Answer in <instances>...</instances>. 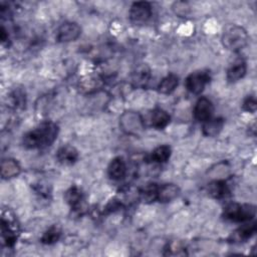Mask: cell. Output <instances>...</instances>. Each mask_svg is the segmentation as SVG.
<instances>
[{"instance_id": "52a82bcc", "label": "cell", "mask_w": 257, "mask_h": 257, "mask_svg": "<svg viewBox=\"0 0 257 257\" xmlns=\"http://www.w3.org/2000/svg\"><path fill=\"white\" fill-rule=\"evenodd\" d=\"M209 80H210V76L208 72H205V71L193 72L186 79V87L190 92L198 94L203 91L206 83Z\"/></svg>"}, {"instance_id": "4316f807", "label": "cell", "mask_w": 257, "mask_h": 257, "mask_svg": "<svg viewBox=\"0 0 257 257\" xmlns=\"http://www.w3.org/2000/svg\"><path fill=\"white\" fill-rule=\"evenodd\" d=\"M174 10H175V12L177 13V14H179V15H182V16H184V15H187V13L189 12V5L187 4V3H185V2H176L175 4H174Z\"/></svg>"}, {"instance_id": "6da1fadb", "label": "cell", "mask_w": 257, "mask_h": 257, "mask_svg": "<svg viewBox=\"0 0 257 257\" xmlns=\"http://www.w3.org/2000/svg\"><path fill=\"white\" fill-rule=\"evenodd\" d=\"M58 125L52 121H43L23 137V145L27 149H42L50 146L57 138Z\"/></svg>"}, {"instance_id": "d6986e66", "label": "cell", "mask_w": 257, "mask_h": 257, "mask_svg": "<svg viewBox=\"0 0 257 257\" xmlns=\"http://www.w3.org/2000/svg\"><path fill=\"white\" fill-rule=\"evenodd\" d=\"M224 124V120L222 118H214L205 121L203 125V134L207 137H215L218 135Z\"/></svg>"}, {"instance_id": "9c48e42d", "label": "cell", "mask_w": 257, "mask_h": 257, "mask_svg": "<svg viewBox=\"0 0 257 257\" xmlns=\"http://www.w3.org/2000/svg\"><path fill=\"white\" fill-rule=\"evenodd\" d=\"M214 111L213 103L207 97H201L194 107V116L199 121H207L211 118Z\"/></svg>"}, {"instance_id": "5b68a950", "label": "cell", "mask_w": 257, "mask_h": 257, "mask_svg": "<svg viewBox=\"0 0 257 257\" xmlns=\"http://www.w3.org/2000/svg\"><path fill=\"white\" fill-rule=\"evenodd\" d=\"M120 125L125 133L137 135L144 128V121L139 113L126 111L120 117Z\"/></svg>"}, {"instance_id": "ac0fdd59", "label": "cell", "mask_w": 257, "mask_h": 257, "mask_svg": "<svg viewBox=\"0 0 257 257\" xmlns=\"http://www.w3.org/2000/svg\"><path fill=\"white\" fill-rule=\"evenodd\" d=\"M178 83H179V79L177 75L170 73L161 80L158 86V90L163 94H170L176 89V87L178 86Z\"/></svg>"}, {"instance_id": "484cf974", "label": "cell", "mask_w": 257, "mask_h": 257, "mask_svg": "<svg viewBox=\"0 0 257 257\" xmlns=\"http://www.w3.org/2000/svg\"><path fill=\"white\" fill-rule=\"evenodd\" d=\"M257 107V101L254 96H247L243 102V109L249 112H254Z\"/></svg>"}, {"instance_id": "4fadbf2b", "label": "cell", "mask_w": 257, "mask_h": 257, "mask_svg": "<svg viewBox=\"0 0 257 257\" xmlns=\"http://www.w3.org/2000/svg\"><path fill=\"white\" fill-rule=\"evenodd\" d=\"M179 194V188L174 184H165L158 188L157 200L163 203L170 202Z\"/></svg>"}, {"instance_id": "8992f818", "label": "cell", "mask_w": 257, "mask_h": 257, "mask_svg": "<svg viewBox=\"0 0 257 257\" xmlns=\"http://www.w3.org/2000/svg\"><path fill=\"white\" fill-rule=\"evenodd\" d=\"M81 33V28L77 23L65 22L56 31V39L59 42H70L76 40Z\"/></svg>"}, {"instance_id": "30bf717a", "label": "cell", "mask_w": 257, "mask_h": 257, "mask_svg": "<svg viewBox=\"0 0 257 257\" xmlns=\"http://www.w3.org/2000/svg\"><path fill=\"white\" fill-rule=\"evenodd\" d=\"M56 158L62 165H72L77 161L78 153L76 149L71 146H63L57 151Z\"/></svg>"}, {"instance_id": "ba28073f", "label": "cell", "mask_w": 257, "mask_h": 257, "mask_svg": "<svg viewBox=\"0 0 257 257\" xmlns=\"http://www.w3.org/2000/svg\"><path fill=\"white\" fill-rule=\"evenodd\" d=\"M152 15V7L150 3L145 1L135 2L130 11V18L133 22L143 23L146 22Z\"/></svg>"}, {"instance_id": "5bb4252c", "label": "cell", "mask_w": 257, "mask_h": 257, "mask_svg": "<svg viewBox=\"0 0 257 257\" xmlns=\"http://www.w3.org/2000/svg\"><path fill=\"white\" fill-rule=\"evenodd\" d=\"M108 176L112 180H120L124 177L126 173V166L124 161L121 158H115L113 159L107 169Z\"/></svg>"}, {"instance_id": "d4e9b609", "label": "cell", "mask_w": 257, "mask_h": 257, "mask_svg": "<svg viewBox=\"0 0 257 257\" xmlns=\"http://www.w3.org/2000/svg\"><path fill=\"white\" fill-rule=\"evenodd\" d=\"M10 98L12 99V104L17 108H22L25 105V102H26L25 92L21 89H15L11 93Z\"/></svg>"}, {"instance_id": "e0dca14e", "label": "cell", "mask_w": 257, "mask_h": 257, "mask_svg": "<svg viewBox=\"0 0 257 257\" xmlns=\"http://www.w3.org/2000/svg\"><path fill=\"white\" fill-rule=\"evenodd\" d=\"M256 232V223L255 222H250L248 224H245L243 226H241L240 228H238L233 234H232V239L235 241H239V242H243L248 240L249 238L252 237V235H254V233Z\"/></svg>"}, {"instance_id": "cb8c5ba5", "label": "cell", "mask_w": 257, "mask_h": 257, "mask_svg": "<svg viewBox=\"0 0 257 257\" xmlns=\"http://www.w3.org/2000/svg\"><path fill=\"white\" fill-rule=\"evenodd\" d=\"M158 188L159 186H157L156 184H149L147 185L141 195H142V198L145 202H154L157 200V194H158Z\"/></svg>"}, {"instance_id": "7c38bea8", "label": "cell", "mask_w": 257, "mask_h": 257, "mask_svg": "<svg viewBox=\"0 0 257 257\" xmlns=\"http://www.w3.org/2000/svg\"><path fill=\"white\" fill-rule=\"evenodd\" d=\"M150 121L151 125L155 128L162 130L166 127L170 122V115L169 113L162 109V108H155L150 115Z\"/></svg>"}, {"instance_id": "ffe728a7", "label": "cell", "mask_w": 257, "mask_h": 257, "mask_svg": "<svg viewBox=\"0 0 257 257\" xmlns=\"http://www.w3.org/2000/svg\"><path fill=\"white\" fill-rule=\"evenodd\" d=\"M65 199L71 208L76 209L80 206V203L83 200V195L79 188H77L76 186H73L70 189H68L67 192L65 193Z\"/></svg>"}, {"instance_id": "2e32d148", "label": "cell", "mask_w": 257, "mask_h": 257, "mask_svg": "<svg viewBox=\"0 0 257 257\" xmlns=\"http://www.w3.org/2000/svg\"><path fill=\"white\" fill-rule=\"evenodd\" d=\"M246 63L242 59L236 60L227 70V79L229 81H237L241 79L246 73Z\"/></svg>"}, {"instance_id": "7a4b0ae2", "label": "cell", "mask_w": 257, "mask_h": 257, "mask_svg": "<svg viewBox=\"0 0 257 257\" xmlns=\"http://www.w3.org/2000/svg\"><path fill=\"white\" fill-rule=\"evenodd\" d=\"M248 34L246 30L238 25H229L224 29L222 34L223 45L231 51H239L246 46Z\"/></svg>"}, {"instance_id": "277c9868", "label": "cell", "mask_w": 257, "mask_h": 257, "mask_svg": "<svg viewBox=\"0 0 257 257\" xmlns=\"http://www.w3.org/2000/svg\"><path fill=\"white\" fill-rule=\"evenodd\" d=\"M18 225L13 215L8 211L2 212L1 218V239L2 245L12 247L17 239Z\"/></svg>"}, {"instance_id": "9a60e30c", "label": "cell", "mask_w": 257, "mask_h": 257, "mask_svg": "<svg viewBox=\"0 0 257 257\" xmlns=\"http://www.w3.org/2000/svg\"><path fill=\"white\" fill-rule=\"evenodd\" d=\"M19 164L13 159H5L1 162V176L3 179H11L19 175Z\"/></svg>"}, {"instance_id": "3957f363", "label": "cell", "mask_w": 257, "mask_h": 257, "mask_svg": "<svg viewBox=\"0 0 257 257\" xmlns=\"http://www.w3.org/2000/svg\"><path fill=\"white\" fill-rule=\"evenodd\" d=\"M256 214L255 206L249 204L231 203L224 208L223 217L231 222H247L254 218Z\"/></svg>"}, {"instance_id": "8fae6325", "label": "cell", "mask_w": 257, "mask_h": 257, "mask_svg": "<svg viewBox=\"0 0 257 257\" xmlns=\"http://www.w3.org/2000/svg\"><path fill=\"white\" fill-rule=\"evenodd\" d=\"M150 77H151L150 67L147 64L142 63L135 68L133 72L132 80L136 86H144L149 81Z\"/></svg>"}, {"instance_id": "44dd1931", "label": "cell", "mask_w": 257, "mask_h": 257, "mask_svg": "<svg viewBox=\"0 0 257 257\" xmlns=\"http://www.w3.org/2000/svg\"><path fill=\"white\" fill-rule=\"evenodd\" d=\"M208 192L214 198L220 199V198L225 197L229 191H228V187H227L226 183H224L222 181H215L208 186Z\"/></svg>"}, {"instance_id": "7402d4cb", "label": "cell", "mask_w": 257, "mask_h": 257, "mask_svg": "<svg viewBox=\"0 0 257 257\" xmlns=\"http://www.w3.org/2000/svg\"><path fill=\"white\" fill-rule=\"evenodd\" d=\"M171 156V148L167 145L158 147L151 155V159L157 163H165Z\"/></svg>"}, {"instance_id": "603a6c76", "label": "cell", "mask_w": 257, "mask_h": 257, "mask_svg": "<svg viewBox=\"0 0 257 257\" xmlns=\"http://www.w3.org/2000/svg\"><path fill=\"white\" fill-rule=\"evenodd\" d=\"M60 234H61L60 228L56 225H53L48 230H46L44 232V234L41 237V242L43 244H47V245L53 244V243L58 241V239L60 237Z\"/></svg>"}]
</instances>
